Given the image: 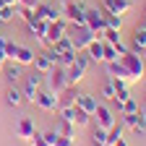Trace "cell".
<instances>
[{"instance_id":"6da1fadb","label":"cell","mask_w":146,"mask_h":146,"mask_svg":"<svg viewBox=\"0 0 146 146\" xmlns=\"http://www.w3.org/2000/svg\"><path fill=\"white\" fill-rule=\"evenodd\" d=\"M89 65H91V60H89V55L81 50V52H76V60H73L68 68H65V76H68V84L70 86H78L84 78H86V70H89Z\"/></svg>"},{"instance_id":"7a4b0ae2","label":"cell","mask_w":146,"mask_h":146,"mask_svg":"<svg viewBox=\"0 0 146 146\" xmlns=\"http://www.w3.org/2000/svg\"><path fill=\"white\" fill-rule=\"evenodd\" d=\"M120 63L125 65L128 76H131V84H136V81H141V78H143V70H146V60L141 58L138 52L128 50L125 55H120Z\"/></svg>"},{"instance_id":"3957f363","label":"cell","mask_w":146,"mask_h":146,"mask_svg":"<svg viewBox=\"0 0 146 146\" xmlns=\"http://www.w3.org/2000/svg\"><path fill=\"white\" fill-rule=\"evenodd\" d=\"M3 52H5V58H8L11 63H18L21 68H26V65H31V63H34V52H31L29 47H21V44L11 42V39L5 42Z\"/></svg>"},{"instance_id":"277c9868","label":"cell","mask_w":146,"mask_h":146,"mask_svg":"<svg viewBox=\"0 0 146 146\" xmlns=\"http://www.w3.org/2000/svg\"><path fill=\"white\" fill-rule=\"evenodd\" d=\"M68 39L73 42L76 52H81V50H86V47H89V42H91V39H97V34L91 31L89 26H84V24H81V26H70V29H68Z\"/></svg>"},{"instance_id":"5b68a950","label":"cell","mask_w":146,"mask_h":146,"mask_svg":"<svg viewBox=\"0 0 146 146\" xmlns=\"http://www.w3.org/2000/svg\"><path fill=\"white\" fill-rule=\"evenodd\" d=\"M84 13H86V5L81 0H70V3L63 5V21L68 26H81L84 24Z\"/></svg>"},{"instance_id":"8992f818","label":"cell","mask_w":146,"mask_h":146,"mask_svg":"<svg viewBox=\"0 0 146 146\" xmlns=\"http://www.w3.org/2000/svg\"><path fill=\"white\" fill-rule=\"evenodd\" d=\"M84 26H89L91 31L99 36L107 29V24H104V11L102 8H86V13H84Z\"/></svg>"},{"instance_id":"52a82bcc","label":"cell","mask_w":146,"mask_h":146,"mask_svg":"<svg viewBox=\"0 0 146 146\" xmlns=\"http://www.w3.org/2000/svg\"><path fill=\"white\" fill-rule=\"evenodd\" d=\"M91 117H97V128H102V131H110V128L115 125V112L107 104H97V110H94Z\"/></svg>"},{"instance_id":"ba28073f","label":"cell","mask_w":146,"mask_h":146,"mask_svg":"<svg viewBox=\"0 0 146 146\" xmlns=\"http://www.w3.org/2000/svg\"><path fill=\"white\" fill-rule=\"evenodd\" d=\"M102 11L115 13V16H128L133 11V3L131 0H102Z\"/></svg>"},{"instance_id":"9c48e42d","label":"cell","mask_w":146,"mask_h":146,"mask_svg":"<svg viewBox=\"0 0 146 146\" xmlns=\"http://www.w3.org/2000/svg\"><path fill=\"white\" fill-rule=\"evenodd\" d=\"M34 104H39L42 110H47V112H55V110H58V94H55L52 89H39Z\"/></svg>"},{"instance_id":"30bf717a","label":"cell","mask_w":146,"mask_h":146,"mask_svg":"<svg viewBox=\"0 0 146 146\" xmlns=\"http://www.w3.org/2000/svg\"><path fill=\"white\" fill-rule=\"evenodd\" d=\"M47 76H50V89L55 91V94H60L65 86H70L68 84V76H65V68H60V65H55Z\"/></svg>"},{"instance_id":"8fae6325","label":"cell","mask_w":146,"mask_h":146,"mask_svg":"<svg viewBox=\"0 0 146 146\" xmlns=\"http://www.w3.org/2000/svg\"><path fill=\"white\" fill-rule=\"evenodd\" d=\"M39 89H42V73L36 70V73H31V76L26 78V84H24V89H21V91H24V99H26V102H34Z\"/></svg>"},{"instance_id":"7c38bea8","label":"cell","mask_w":146,"mask_h":146,"mask_svg":"<svg viewBox=\"0 0 146 146\" xmlns=\"http://www.w3.org/2000/svg\"><path fill=\"white\" fill-rule=\"evenodd\" d=\"M34 13H36V18H42V21H47V24H52V21H58V18H63V8L42 5V3L34 8Z\"/></svg>"},{"instance_id":"4fadbf2b","label":"cell","mask_w":146,"mask_h":146,"mask_svg":"<svg viewBox=\"0 0 146 146\" xmlns=\"http://www.w3.org/2000/svg\"><path fill=\"white\" fill-rule=\"evenodd\" d=\"M65 34H68V24L63 21V18H58V21L47 24V39H50V47L58 42V39H63Z\"/></svg>"},{"instance_id":"5bb4252c","label":"cell","mask_w":146,"mask_h":146,"mask_svg":"<svg viewBox=\"0 0 146 146\" xmlns=\"http://www.w3.org/2000/svg\"><path fill=\"white\" fill-rule=\"evenodd\" d=\"M123 128H131V131H136V133H146V120L141 117V110L138 112L123 115Z\"/></svg>"},{"instance_id":"9a60e30c","label":"cell","mask_w":146,"mask_h":146,"mask_svg":"<svg viewBox=\"0 0 146 146\" xmlns=\"http://www.w3.org/2000/svg\"><path fill=\"white\" fill-rule=\"evenodd\" d=\"M107 76H110V78H115V81H125V84H131V76H128L125 65L120 63V58L107 63Z\"/></svg>"},{"instance_id":"2e32d148","label":"cell","mask_w":146,"mask_h":146,"mask_svg":"<svg viewBox=\"0 0 146 146\" xmlns=\"http://www.w3.org/2000/svg\"><path fill=\"white\" fill-rule=\"evenodd\" d=\"M84 52L89 55V60H91V63H102V60H104V42L97 36V39H91V42H89V47H86Z\"/></svg>"},{"instance_id":"e0dca14e","label":"cell","mask_w":146,"mask_h":146,"mask_svg":"<svg viewBox=\"0 0 146 146\" xmlns=\"http://www.w3.org/2000/svg\"><path fill=\"white\" fill-rule=\"evenodd\" d=\"M143 47H146V26L143 24H136L133 26V36H131V50L141 55Z\"/></svg>"},{"instance_id":"ac0fdd59","label":"cell","mask_w":146,"mask_h":146,"mask_svg":"<svg viewBox=\"0 0 146 146\" xmlns=\"http://www.w3.org/2000/svg\"><path fill=\"white\" fill-rule=\"evenodd\" d=\"M34 133H36V128H34V120H31V117H21V120L16 123V136H18V138L29 141Z\"/></svg>"},{"instance_id":"d6986e66","label":"cell","mask_w":146,"mask_h":146,"mask_svg":"<svg viewBox=\"0 0 146 146\" xmlns=\"http://www.w3.org/2000/svg\"><path fill=\"white\" fill-rule=\"evenodd\" d=\"M76 99H78L76 86H65L58 94V107H76Z\"/></svg>"},{"instance_id":"ffe728a7","label":"cell","mask_w":146,"mask_h":146,"mask_svg":"<svg viewBox=\"0 0 146 146\" xmlns=\"http://www.w3.org/2000/svg\"><path fill=\"white\" fill-rule=\"evenodd\" d=\"M31 65H34L36 70H39L42 76H47V73L55 68V63L50 60V55H47V52H42V55H34V63H31Z\"/></svg>"},{"instance_id":"44dd1931","label":"cell","mask_w":146,"mask_h":146,"mask_svg":"<svg viewBox=\"0 0 146 146\" xmlns=\"http://www.w3.org/2000/svg\"><path fill=\"white\" fill-rule=\"evenodd\" d=\"M97 99H94V94H78V99H76V107H81L84 112H89V115H94V110H97Z\"/></svg>"},{"instance_id":"7402d4cb","label":"cell","mask_w":146,"mask_h":146,"mask_svg":"<svg viewBox=\"0 0 146 146\" xmlns=\"http://www.w3.org/2000/svg\"><path fill=\"white\" fill-rule=\"evenodd\" d=\"M44 138H47L52 146H76V141H73V138H68V136H60L58 131H50V133H44Z\"/></svg>"},{"instance_id":"603a6c76","label":"cell","mask_w":146,"mask_h":146,"mask_svg":"<svg viewBox=\"0 0 146 146\" xmlns=\"http://www.w3.org/2000/svg\"><path fill=\"white\" fill-rule=\"evenodd\" d=\"M3 76H5L8 84H16L18 78H21V65H18V63H8V65L3 68Z\"/></svg>"},{"instance_id":"cb8c5ba5","label":"cell","mask_w":146,"mask_h":146,"mask_svg":"<svg viewBox=\"0 0 146 146\" xmlns=\"http://www.w3.org/2000/svg\"><path fill=\"white\" fill-rule=\"evenodd\" d=\"M70 123L76 125V128H86V125L91 123V115H89V112H84L81 107H76V110H73V120H70Z\"/></svg>"},{"instance_id":"d4e9b609","label":"cell","mask_w":146,"mask_h":146,"mask_svg":"<svg viewBox=\"0 0 146 146\" xmlns=\"http://www.w3.org/2000/svg\"><path fill=\"white\" fill-rule=\"evenodd\" d=\"M5 102H8L11 107H18V104L24 102V91H21V89H16V86H11V89L5 91Z\"/></svg>"},{"instance_id":"484cf974","label":"cell","mask_w":146,"mask_h":146,"mask_svg":"<svg viewBox=\"0 0 146 146\" xmlns=\"http://www.w3.org/2000/svg\"><path fill=\"white\" fill-rule=\"evenodd\" d=\"M60 136H68V138H76V125L73 123H68V120H60L58 123V128H55Z\"/></svg>"},{"instance_id":"4316f807","label":"cell","mask_w":146,"mask_h":146,"mask_svg":"<svg viewBox=\"0 0 146 146\" xmlns=\"http://www.w3.org/2000/svg\"><path fill=\"white\" fill-rule=\"evenodd\" d=\"M104 24H107V29H115V31H120V29H123V16L104 13Z\"/></svg>"},{"instance_id":"83f0119b","label":"cell","mask_w":146,"mask_h":146,"mask_svg":"<svg viewBox=\"0 0 146 146\" xmlns=\"http://www.w3.org/2000/svg\"><path fill=\"white\" fill-rule=\"evenodd\" d=\"M52 50H55V52H73V50H76V47H73V42L68 39V34H65V36H63V39H58V42H55V44H52Z\"/></svg>"},{"instance_id":"f1b7e54d","label":"cell","mask_w":146,"mask_h":146,"mask_svg":"<svg viewBox=\"0 0 146 146\" xmlns=\"http://www.w3.org/2000/svg\"><path fill=\"white\" fill-rule=\"evenodd\" d=\"M117 110H120L123 115H128V112H138L141 107H138V102H136V99L131 97V99H125V102H120V104H117Z\"/></svg>"},{"instance_id":"f546056e","label":"cell","mask_w":146,"mask_h":146,"mask_svg":"<svg viewBox=\"0 0 146 146\" xmlns=\"http://www.w3.org/2000/svg\"><path fill=\"white\" fill-rule=\"evenodd\" d=\"M16 8H18V5H0V24H8V21H13Z\"/></svg>"},{"instance_id":"4dcf8cb0","label":"cell","mask_w":146,"mask_h":146,"mask_svg":"<svg viewBox=\"0 0 146 146\" xmlns=\"http://www.w3.org/2000/svg\"><path fill=\"white\" fill-rule=\"evenodd\" d=\"M120 138H123V125H117V123H115V125L107 131V143L112 146V143H115V141H120Z\"/></svg>"},{"instance_id":"1f68e13d","label":"cell","mask_w":146,"mask_h":146,"mask_svg":"<svg viewBox=\"0 0 146 146\" xmlns=\"http://www.w3.org/2000/svg\"><path fill=\"white\" fill-rule=\"evenodd\" d=\"M99 39H102V42H110V44H115V42H120V31H115V29H104V31L99 34Z\"/></svg>"},{"instance_id":"d6a6232c","label":"cell","mask_w":146,"mask_h":146,"mask_svg":"<svg viewBox=\"0 0 146 146\" xmlns=\"http://www.w3.org/2000/svg\"><path fill=\"white\" fill-rule=\"evenodd\" d=\"M16 16H21V18H24V21H26V24H31V21H34V18H36V13H34V8H21V5H18V8H16Z\"/></svg>"},{"instance_id":"836d02e7","label":"cell","mask_w":146,"mask_h":146,"mask_svg":"<svg viewBox=\"0 0 146 146\" xmlns=\"http://www.w3.org/2000/svg\"><path fill=\"white\" fill-rule=\"evenodd\" d=\"M91 141H94V146H110V143H107V131H102V128H97V131H94Z\"/></svg>"},{"instance_id":"e575fe53","label":"cell","mask_w":146,"mask_h":146,"mask_svg":"<svg viewBox=\"0 0 146 146\" xmlns=\"http://www.w3.org/2000/svg\"><path fill=\"white\" fill-rule=\"evenodd\" d=\"M120 55H117V50H115V44H110V42H104V63H110V60H117Z\"/></svg>"},{"instance_id":"d590c367","label":"cell","mask_w":146,"mask_h":146,"mask_svg":"<svg viewBox=\"0 0 146 146\" xmlns=\"http://www.w3.org/2000/svg\"><path fill=\"white\" fill-rule=\"evenodd\" d=\"M29 143H31V146H52V143L44 138V133H34V136L29 138Z\"/></svg>"},{"instance_id":"8d00e7d4","label":"cell","mask_w":146,"mask_h":146,"mask_svg":"<svg viewBox=\"0 0 146 146\" xmlns=\"http://www.w3.org/2000/svg\"><path fill=\"white\" fill-rule=\"evenodd\" d=\"M102 97H104V99H115V84H112V81H107V84L102 86Z\"/></svg>"},{"instance_id":"74e56055","label":"cell","mask_w":146,"mask_h":146,"mask_svg":"<svg viewBox=\"0 0 146 146\" xmlns=\"http://www.w3.org/2000/svg\"><path fill=\"white\" fill-rule=\"evenodd\" d=\"M18 5H21V8H36L39 0H18Z\"/></svg>"},{"instance_id":"f35d334b","label":"cell","mask_w":146,"mask_h":146,"mask_svg":"<svg viewBox=\"0 0 146 146\" xmlns=\"http://www.w3.org/2000/svg\"><path fill=\"white\" fill-rule=\"evenodd\" d=\"M115 50H117V55H125L128 50H131V47H125L123 42H115Z\"/></svg>"},{"instance_id":"ab89813d","label":"cell","mask_w":146,"mask_h":146,"mask_svg":"<svg viewBox=\"0 0 146 146\" xmlns=\"http://www.w3.org/2000/svg\"><path fill=\"white\" fill-rule=\"evenodd\" d=\"M5 63H8V58H5V52L0 50V73H3V68H5Z\"/></svg>"},{"instance_id":"60d3db41","label":"cell","mask_w":146,"mask_h":146,"mask_svg":"<svg viewBox=\"0 0 146 146\" xmlns=\"http://www.w3.org/2000/svg\"><path fill=\"white\" fill-rule=\"evenodd\" d=\"M112 146H128V143H125V138H120V141H115Z\"/></svg>"},{"instance_id":"b9f144b4","label":"cell","mask_w":146,"mask_h":146,"mask_svg":"<svg viewBox=\"0 0 146 146\" xmlns=\"http://www.w3.org/2000/svg\"><path fill=\"white\" fill-rule=\"evenodd\" d=\"M141 117H143V120H146V104H143V107H141Z\"/></svg>"},{"instance_id":"7bdbcfd3","label":"cell","mask_w":146,"mask_h":146,"mask_svg":"<svg viewBox=\"0 0 146 146\" xmlns=\"http://www.w3.org/2000/svg\"><path fill=\"white\" fill-rule=\"evenodd\" d=\"M141 58H143V60H146V47H143V50H141Z\"/></svg>"},{"instance_id":"ee69618b","label":"cell","mask_w":146,"mask_h":146,"mask_svg":"<svg viewBox=\"0 0 146 146\" xmlns=\"http://www.w3.org/2000/svg\"><path fill=\"white\" fill-rule=\"evenodd\" d=\"M143 26H146V18H143Z\"/></svg>"}]
</instances>
